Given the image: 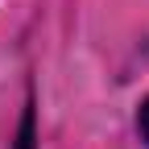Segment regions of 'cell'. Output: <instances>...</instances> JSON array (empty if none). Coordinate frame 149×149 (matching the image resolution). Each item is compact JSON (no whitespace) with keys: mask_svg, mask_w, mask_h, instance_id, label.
Listing matches in <instances>:
<instances>
[{"mask_svg":"<svg viewBox=\"0 0 149 149\" xmlns=\"http://www.w3.org/2000/svg\"><path fill=\"white\" fill-rule=\"evenodd\" d=\"M17 149H33V112H25V120H21V137H17Z\"/></svg>","mask_w":149,"mask_h":149,"instance_id":"6da1fadb","label":"cell"},{"mask_svg":"<svg viewBox=\"0 0 149 149\" xmlns=\"http://www.w3.org/2000/svg\"><path fill=\"white\" fill-rule=\"evenodd\" d=\"M137 124H141V137H145V141H149V100H145V104H141V120H137Z\"/></svg>","mask_w":149,"mask_h":149,"instance_id":"7a4b0ae2","label":"cell"}]
</instances>
